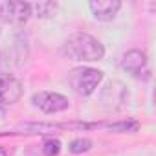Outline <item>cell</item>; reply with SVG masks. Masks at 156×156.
<instances>
[{"label": "cell", "instance_id": "8992f818", "mask_svg": "<svg viewBox=\"0 0 156 156\" xmlns=\"http://www.w3.org/2000/svg\"><path fill=\"white\" fill-rule=\"evenodd\" d=\"M31 17L30 2H0V22L22 26Z\"/></svg>", "mask_w": 156, "mask_h": 156}, {"label": "cell", "instance_id": "9c48e42d", "mask_svg": "<svg viewBox=\"0 0 156 156\" xmlns=\"http://www.w3.org/2000/svg\"><path fill=\"white\" fill-rule=\"evenodd\" d=\"M59 6L55 2H37V4H31V15L39 17V19H51L55 17Z\"/></svg>", "mask_w": 156, "mask_h": 156}, {"label": "cell", "instance_id": "6da1fadb", "mask_svg": "<svg viewBox=\"0 0 156 156\" xmlns=\"http://www.w3.org/2000/svg\"><path fill=\"white\" fill-rule=\"evenodd\" d=\"M64 53L72 61L79 62H96L103 61L105 57V46L99 39H96L90 33L75 31L64 41Z\"/></svg>", "mask_w": 156, "mask_h": 156}, {"label": "cell", "instance_id": "8fae6325", "mask_svg": "<svg viewBox=\"0 0 156 156\" xmlns=\"http://www.w3.org/2000/svg\"><path fill=\"white\" fill-rule=\"evenodd\" d=\"M42 152L44 156H57L61 152V141L57 138H50L42 143Z\"/></svg>", "mask_w": 156, "mask_h": 156}, {"label": "cell", "instance_id": "30bf717a", "mask_svg": "<svg viewBox=\"0 0 156 156\" xmlns=\"http://www.w3.org/2000/svg\"><path fill=\"white\" fill-rule=\"evenodd\" d=\"M90 149H92V141H90L88 138H75V140H72L70 145H68V151H70L72 154H81V152H87V151H90Z\"/></svg>", "mask_w": 156, "mask_h": 156}, {"label": "cell", "instance_id": "277c9868", "mask_svg": "<svg viewBox=\"0 0 156 156\" xmlns=\"http://www.w3.org/2000/svg\"><path fill=\"white\" fill-rule=\"evenodd\" d=\"M99 94H98V99H99V105L108 108V110H118L121 108L127 99H129V92H127V87L121 83V81H107L105 87H99Z\"/></svg>", "mask_w": 156, "mask_h": 156}, {"label": "cell", "instance_id": "ba28073f", "mask_svg": "<svg viewBox=\"0 0 156 156\" xmlns=\"http://www.w3.org/2000/svg\"><path fill=\"white\" fill-rule=\"evenodd\" d=\"M88 8H90V11H92L96 20L110 22L119 13L121 2L119 0H92V2H88Z\"/></svg>", "mask_w": 156, "mask_h": 156}, {"label": "cell", "instance_id": "7c38bea8", "mask_svg": "<svg viewBox=\"0 0 156 156\" xmlns=\"http://www.w3.org/2000/svg\"><path fill=\"white\" fill-rule=\"evenodd\" d=\"M4 64H6V61H4L2 51H0V75H4Z\"/></svg>", "mask_w": 156, "mask_h": 156}, {"label": "cell", "instance_id": "5b68a950", "mask_svg": "<svg viewBox=\"0 0 156 156\" xmlns=\"http://www.w3.org/2000/svg\"><path fill=\"white\" fill-rule=\"evenodd\" d=\"M31 103L44 114H59V112H64L70 108V101L64 94L50 92V90H41V92L33 94Z\"/></svg>", "mask_w": 156, "mask_h": 156}, {"label": "cell", "instance_id": "52a82bcc", "mask_svg": "<svg viewBox=\"0 0 156 156\" xmlns=\"http://www.w3.org/2000/svg\"><path fill=\"white\" fill-rule=\"evenodd\" d=\"M22 98V83L11 73L0 75V105L11 107Z\"/></svg>", "mask_w": 156, "mask_h": 156}, {"label": "cell", "instance_id": "3957f363", "mask_svg": "<svg viewBox=\"0 0 156 156\" xmlns=\"http://www.w3.org/2000/svg\"><path fill=\"white\" fill-rule=\"evenodd\" d=\"M121 68L130 73L134 79L140 81H149L151 79V66H149V59L141 50H129L121 55L119 61Z\"/></svg>", "mask_w": 156, "mask_h": 156}, {"label": "cell", "instance_id": "4fadbf2b", "mask_svg": "<svg viewBox=\"0 0 156 156\" xmlns=\"http://www.w3.org/2000/svg\"><path fill=\"white\" fill-rule=\"evenodd\" d=\"M9 152H8V149H4V147H0V156H8Z\"/></svg>", "mask_w": 156, "mask_h": 156}, {"label": "cell", "instance_id": "7a4b0ae2", "mask_svg": "<svg viewBox=\"0 0 156 156\" xmlns=\"http://www.w3.org/2000/svg\"><path fill=\"white\" fill-rule=\"evenodd\" d=\"M103 72L98 68H90V66H75L68 72V83L73 88V92L77 96L88 98L92 94H96V90L101 87L103 81Z\"/></svg>", "mask_w": 156, "mask_h": 156}]
</instances>
